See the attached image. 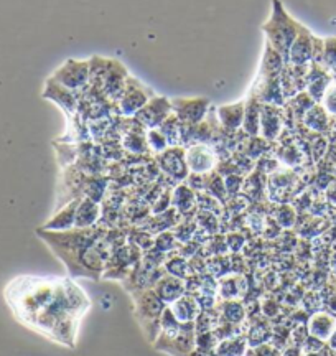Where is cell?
Returning a JSON list of instances; mask_svg holds the SVG:
<instances>
[{
  "label": "cell",
  "mask_w": 336,
  "mask_h": 356,
  "mask_svg": "<svg viewBox=\"0 0 336 356\" xmlns=\"http://www.w3.org/2000/svg\"><path fill=\"white\" fill-rule=\"evenodd\" d=\"M324 304H326V309H328V312H331V314L336 315V289L335 287L331 289L328 297H325Z\"/></svg>",
  "instance_id": "obj_32"
},
{
  "label": "cell",
  "mask_w": 336,
  "mask_h": 356,
  "mask_svg": "<svg viewBox=\"0 0 336 356\" xmlns=\"http://www.w3.org/2000/svg\"><path fill=\"white\" fill-rule=\"evenodd\" d=\"M325 200L328 202L331 207L336 208V177L330 181V185L326 186L325 190Z\"/></svg>",
  "instance_id": "obj_31"
},
{
  "label": "cell",
  "mask_w": 336,
  "mask_h": 356,
  "mask_svg": "<svg viewBox=\"0 0 336 356\" xmlns=\"http://www.w3.org/2000/svg\"><path fill=\"white\" fill-rule=\"evenodd\" d=\"M101 216V207L96 200L92 198H81L78 204L76 211V222H74V228L78 229H87L92 228L96 225L97 220Z\"/></svg>",
  "instance_id": "obj_20"
},
{
  "label": "cell",
  "mask_w": 336,
  "mask_h": 356,
  "mask_svg": "<svg viewBox=\"0 0 336 356\" xmlns=\"http://www.w3.org/2000/svg\"><path fill=\"white\" fill-rule=\"evenodd\" d=\"M183 282L178 277H175V275L158 279L156 284V293L163 302H171L174 304L175 300H178L183 296Z\"/></svg>",
  "instance_id": "obj_22"
},
{
  "label": "cell",
  "mask_w": 336,
  "mask_h": 356,
  "mask_svg": "<svg viewBox=\"0 0 336 356\" xmlns=\"http://www.w3.org/2000/svg\"><path fill=\"white\" fill-rule=\"evenodd\" d=\"M78 204H79V198L69 202L65 208H61V210L56 213V215L53 216L50 221H47L45 225H43V229H50V231L73 229L74 222H76Z\"/></svg>",
  "instance_id": "obj_19"
},
{
  "label": "cell",
  "mask_w": 336,
  "mask_h": 356,
  "mask_svg": "<svg viewBox=\"0 0 336 356\" xmlns=\"http://www.w3.org/2000/svg\"><path fill=\"white\" fill-rule=\"evenodd\" d=\"M43 97H45V99H50L51 102H55V104H58L60 108L69 115H72L78 108V97L74 96V92L63 88L61 84L55 83L51 78L48 79L45 84Z\"/></svg>",
  "instance_id": "obj_14"
},
{
  "label": "cell",
  "mask_w": 336,
  "mask_h": 356,
  "mask_svg": "<svg viewBox=\"0 0 336 356\" xmlns=\"http://www.w3.org/2000/svg\"><path fill=\"white\" fill-rule=\"evenodd\" d=\"M285 65L287 63L284 56H282L271 43L265 42V50L262 55V61H260V78H265V79L280 78Z\"/></svg>",
  "instance_id": "obj_16"
},
{
  "label": "cell",
  "mask_w": 336,
  "mask_h": 356,
  "mask_svg": "<svg viewBox=\"0 0 336 356\" xmlns=\"http://www.w3.org/2000/svg\"><path fill=\"white\" fill-rule=\"evenodd\" d=\"M147 144L150 149L157 154H163L168 147H170L167 137L163 136V132L160 131V129H150L147 134Z\"/></svg>",
  "instance_id": "obj_28"
},
{
  "label": "cell",
  "mask_w": 336,
  "mask_h": 356,
  "mask_svg": "<svg viewBox=\"0 0 336 356\" xmlns=\"http://www.w3.org/2000/svg\"><path fill=\"white\" fill-rule=\"evenodd\" d=\"M190 356H218L216 351H208V350H200V348H194Z\"/></svg>",
  "instance_id": "obj_34"
},
{
  "label": "cell",
  "mask_w": 336,
  "mask_h": 356,
  "mask_svg": "<svg viewBox=\"0 0 336 356\" xmlns=\"http://www.w3.org/2000/svg\"><path fill=\"white\" fill-rule=\"evenodd\" d=\"M185 159H187L188 170L193 175H206L213 170L216 165V154L210 145L194 144L185 150Z\"/></svg>",
  "instance_id": "obj_9"
},
{
  "label": "cell",
  "mask_w": 336,
  "mask_h": 356,
  "mask_svg": "<svg viewBox=\"0 0 336 356\" xmlns=\"http://www.w3.org/2000/svg\"><path fill=\"white\" fill-rule=\"evenodd\" d=\"M331 269H333V273L336 274V251H335V254L331 256Z\"/></svg>",
  "instance_id": "obj_36"
},
{
  "label": "cell",
  "mask_w": 336,
  "mask_h": 356,
  "mask_svg": "<svg viewBox=\"0 0 336 356\" xmlns=\"http://www.w3.org/2000/svg\"><path fill=\"white\" fill-rule=\"evenodd\" d=\"M282 129V114L277 106L262 104L260 108V136L265 140H276Z\"/></svg>",
  "instance_id": "obj_15"
},
{
  "label": "cell",
  "mask_w": 336,
  "mask_h": 356,
  "mask_svg": "<svg viewBox=\"0 0 336 356\" xmlns=\"http://www.w3.org/2000/svg\"><path fill=\"white\" fill-rule=\"evenodd\" d=\"M196 203V197H194L193 190H190L188 186L181 185L178 188L175 190V197H174V204L178 208L180 211H188L192 210Z\"/></svg>",
  "instance_id": "obj_25"
},
{
  "label": "cell",
  "mask_w": 336,
  "mask_h": 356,
  "mask_svg": "<svg viewBox=\"0 0 336 356\" xmlns=\"http://www.w3.org/2000/svg\"><path fill=\"white\" fill-rule=\"evenodd\" d=\"M302 122H303V126L308 129V131L325 136V134H328L331 131V126H333V118L326 113L324 106L315 104L313 108H310L307 113H305Z\"/></svg>",
  "instance_id": "obj_17"
},
{
  "label": "cell",
  "mask_w": 336,
  "mask_h": 356,
  "mask_svg": "<svg viewBox=\"0 0 336 356\" xmlns=\"http://www.w3.org/2000/svg\"><path fill=\"white\" fill-rule=\"evenodd\" d=\"M324 106L326 113H328L331 118L336 119V81H333L330 84V88L326 89L324 99L320 102Z\"/></svg>",
  "instance_id": "obj_29"
},
{
  "label": "cell",
  "mask_w": 336,
  "mask_h": 356,
  "mask_svg": "<svg viewBox=\"0 0 336 356\" xmlns=\"http://www.w3.org/2000/svg\"><path fill=\"white\" fill-rule=\"evenodd\" d=\"M302 356H324V355H321V353H312V351H310V353H303Z\"/></svg>",
  "instance_id": "obj_37"
},
{
  "label": "cell",
  "mask_w": 336,
  "mask_h": 356,
  "mask_svg": "<svg viewBox=\"0 0 336 356\" xmlns=\"http://www.w3.org/2000/svg\"><path fill=\"white\" fill-rule=\"evenodd\" d=\"M321 66L328 71L336 81V37L325 38V51Z\"/></svg>",
  "instance_id": "obj_26"
},
{
  "label": "cell",
  "mask_w": 336,
  "mask_h": 356,
  "mask_svg": "<svg viewBox=\"0 0 336 356\" xmlns=\"http://www.w3.org/2000/svg\"><path fill=\"white\" fill-rule=\"evenodd\" d=\"M260 108H262V104L251 95L249 101L246 102L244 122H242V127H244L247 136H258V134H260Z\"/></svg>",
  "instance_id": "obj_23"
},
{
  "label": "cell",
  "mask_w": 336,
  "mask_h": 356,
  "mask_svg": "<svg viewBox=\"0 0 336 356\" xmlns=\"http://www.w3.org/2000/svg\"><path fill=\"white\" fill-rule=\"evenodd\" d=\"M223 315H224V320H228L229 323L237 325L244 320L246 310H244V307L240 304V302L231 300V302H226V304H224Z\"/></svg>",
  "instance_id": "obj_27"
},
{
  "label": "cell",
  "mask_w": 336,
  "mask_h": 356,
  "mask_svg": "<svg viewBox=\"0 0 336 356\" xmlns=\"http://www.w3.org/2000/svg\"><path fill=\"white\" fill-rule=\"evenodd\" d=\"M12 314L20 323L61 345H74L78 325L91 300L69 279L22 275L12 279L3 291Z\"/></svg>",
  "instance_id": "obj_1"
},
{
  "label": "cell",
  "mask_w": 336,
  "mask_h": 356,
  "mask_svg": "<svg viewBox=\"0 0 336 356\" xmlns=\"http://www.w3.org/2000/svg\"><path fill=\"white\" fill-rule=\"evenodd\" d=\"M302 348H299V346H289V348L284 350V353L282 356H302Z\"/></svg>",
  "instance_id": "obj_33"
},
{
  "label": "cell",
  "mask_w": 336,
  "mask_h": 356,
  "mask_svg": "<svg viewBox=\"0 0 336 356\" xmlns=\"http://www.w3.org/2000/svg\"><path fill=\"white\" fill-rule=\"evenodd\" d=\"M168 309L171 310V314L175 315V318L178 320L180 323H194L201 314L200 302L190 296H181L180 299L175 300Z\"/></svg>",
  "instance_id": "obj_18"
},
{
  "label": "cell",
  "mask_w": 336,
  "mask_h": 356,
  "mask_svg": "<svg viewBox=\"0 0 336 356\" xmlns=\"http://www.w3.org/2000/svg\"><path fill=\"white\" fill-rule=\"evenodd\" d=\"M307 328L310 337H315L318 340L328 343L330 338L336 332V315L328 310L313 312L307 322Z\"/></svg>",
  "instance_id": "obj_12"
},
{
  "label": "cell",
  "mask_w": 336,
  "mask_h": 356,
  "mask_svg": "<svg viewBox=\"0 0 336 356\" xmlns=\"http://www.w3.org/2000/svg\"><path fill=\"white\" fill-rule=\"evenodd\" d=\"M171 114H174L171 101L163 96H153L152 99L137 113L135 119L140 122V126L147 127L150 131V129L160 127Z\"/></svg>",
  "instance_id": "obj_6"
},
{
  "label": "cell",
  "mask_w": 336,
  "mask_h": 356,
  "mask_svg": "<svg viewBox=\"0 0 336 356\" xmlns=\"http://www.w3.org/2000/svg\"><path fill=\"white\" fill-rule=\"evenodd\" d=\"M210 108V99L206 97H176L171 99V109L174 114L183 124H200Z\"/></svg>",
  "instance_id": "obj_5"
},
{
  "label": "cell",
  "mask_w": 336,
  "mask_h": 356,
  "mask_svg": "<svg viewBox=\"0 0 336 356\" xmlns=\"http://www.w3.org/2000/svg\"><path fill=\"white\" fill-rule=\"evenodd\" d=\"M277 221L284 228H290L295 222V211L290 207H280V210L277 213Z\"/></svg>",
  "instance_id": "obj_30"
},
{
  "label": "cell",
  "mask_w": 336,
  "mask_h": 356,
  "mask_svg": "<svg viewBox=\"0 0 336 356\" xmlns=\"http://www.w3.org/2000/svg\"><path fill=\"white\" fill-rule=\"evenodd\" d=\"M51 79L73 92L81 91L91 81L90 60H68L51 74Z\"/></svg>",
  "instance_id": "obj_4"
},
{
  "label": "cell",
  "mask_w": 336,
  "mask_h": 356,
  "mask_svg": "<svg viewBox=\"0 0 336 356\" xmlns=\"http://www.w3.org/2000/svg\"><path fill=\"white\" fill-rule=\"evenodd\" d=\"M300 29H302V24L285 10L284 3L280 0H272L271 15H269L267 22L260 26V30L265 35V42L271 43L284 56V60L289 56V50L294 40L297 38Z\"/></svg>",
  "instance_id": "obj_2"
},
{
  "label": "cell",
  "mask_w": 336,
  "mask_h": 356,
  "mask_svg": "<svg viewBox=\"0 0 336 356\" xmlns=\"http://www.w3.org/2000/svg\"><path fill=\"white\" fill-rule=\"evenodd\" d=\"M244 113H246V102H236V104L221 106L218 109V119L226 131H237L244 122Z\"/></svg>",
  "instance_id": "obj_21"
},
{
  "label": "cell",
  "mask_w": 336,
  "mask_h": 356,
  "mask_svg": "<svg viewBox=\"0 0 336 356\" xmlns=\"http://www.w3.org/2000/svg\"><path fill=\"white\" fill-rule=\"evenodd\" d=\"M328 346L331 350H336V332L333 333V337L330 338V341H328Z\"/></svg>",
  "instance_id": "obj_35"
},
{
  "label": "cell",
  "mask_w": 336,
  "mask_h": 356,
  "mask_svg": "<svg viewBox=\"0 0 336 356\" xmlns=\"http://www.w3.org/2000/svg\"><path fill=\"white\" fill-rule=\"evenodd\" d=\"M165 312V302L157 296L156 291H144L135 297V317L142 325V330L150 341L157 340L160 333V320Z\"/></svg>",
  "instance_id": "obj_3"
},
{
  "label": "cell",
  "mask_w": 336,
  "mask_h": 356,
  "mask_svg": "<svg viewBox=\"0 0 336 356\" xmlns=\"http://www.w3.org/2000/svg\"><path fill=\"white\" fill-rule=\"evenodd\" d=\"M247 350V341L244 338H226L221 340V343L216 348V355L218 356H244Z\"/></svg>",
  "instance_id": "obj_24"
},
{
  "label": "cell",
  "mask_w": 336,
  "mask_h": 356,
  "mask_svg": "<svg viewBox=\"0 0 336 356\" xmlns=\"http://www.w3.org/2000/svg\"><path fill=\"white\" fill-rule=\"evenodd\" d=\"M335 79L331 74L326 71L321 65L312 63L308 66V74H307V88H305V92L312 97L313 101L320 104L321 99H324L326 89L330 88V84L333 83Z\"/></svg>",
  "instance_id": "obj_11"
},
{
  "label": "cell",
  "mask_w": 336,
  "mask_h": 356,
  "mask_svg": "<svg viewBox=\"0 0 336 356\" xmlns=\"http://www.w3.org/2000/svg\"><path fill=\"white\" fill-rule=\"evenodd\" d=\"M152 97L153 95L149 91V88H145L144 84L135 81L134 78H129L126 89H124V92L117 101L119 111H121L122 115H137V113H139Z\"/></svg>",
  "instance_id": "obj_7"
},
{
  "label": "cell",
  "mask_w": 336,
  "mask_h": 356,
  "mask_svg": "<svg viewBox=\"0 0 336 356\" xmlns=\"http://www.w3.org/2000/svg\"><path fill=\"white\" fill-rule=\"evenodd\" d=\"M162 170L175 180H185L188 177V165L185 159V150L181 147H170L160 155Z\"/></svg>",
  "instance_id": "obj_13"
},
{
  "label": "cell",
  "mask_w": 336,
  "mask_h": 356,
  "mask_svg": "<svg viewBox=\"0 0 336 356\" xmlns=\"http://www.w3.org/2000/svg\"><path fill=\"white\" fill-rule=\"evenodd\" d=\"M129 74H127V71L124 66L121 65V61H114L110 60V65H109V70L108 73H106V76L103 79V83H101V89H103V92L110 99H116L119 101V97L124 92V89L127 86V81H129Z\"/></svg>",
  "instance_id": "obj_10"
},
{
  "label": "cell",
  "mask_w": 336,
  "mask_h": 356,
  "mask_svg": "<svg viewBox=\"0 0 336 356\" xmlns=\"http://www.w3.org/2000/svg\"><path fill=\"white\" fill-rule=\"evenodd\" d=\"M313 42H315V35L302 25L297 38L292 43L285 63L292 66H310L313 61Z\"/></svg>",
  "instance_id": "obj_8"
}]
</instances>
